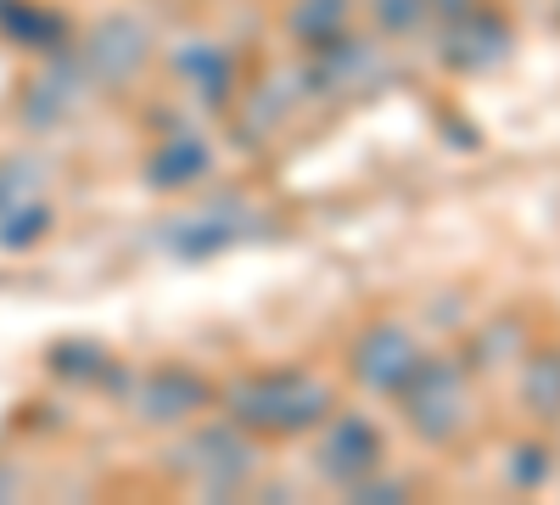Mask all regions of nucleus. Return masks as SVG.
<instances>
[{"mask_svg":"<svg viewBox=\"0 0 560 505\" xmlns=\"http://www.w3.org/2000/svg\"><path fill=\"white\" fill-rule=\"evenodd\" d=\"M459 12H465V0H459Z\"/></svg>","mask_w":560,"mask_h":505,"instance_id":"1","label":"nucleus"}]
</instances>
